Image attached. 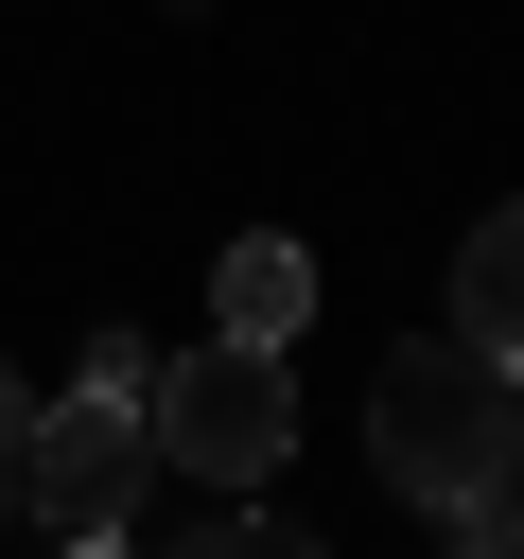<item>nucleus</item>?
Listing matches in <instances>:
<instances>
[{
  "mask_svg": "<svg viewBox=\"0 0 524 559\" xmlns=\"http://www.w3.org/2000/svg\"><path fill=\"white\" fill-rule=\"evenodd\" d=\"M52 559H122V524H87V542H52Z\"/></svg>",
  "mask_w": 524,
  "mask_h": 559,
  "instance_id": "nucleus-9",
  "label": "nucleus"
},
{
  "mask_svg": "<svg viewBox=\"0 0 524 559\" xmlns=\"http://www.w3.org/2000/svg\"><path fill=\"white\" fill-rule=\"evenodd\" d=\"M454 559H524V472H507V489H472V507H454Z\"/></svg>",
  "mask_w": 524,
  "mask_h": 559,
  "instance_id": "nucleus-7",
  "label": "nucleus"
},
{
  "mask_svg": "<svg viewBox=\"0 0 524 559\" xmlns=\"http://www.w3.org/2000/svg\"><path fill=\"white\" fill-rule=\"evenodd\" d=\"M210 297H227V332H245V349H297V314H314V262H297L279 227H245V245L210 262Z\"/></svg>",
  "mask_w": 524,
  "mask_h": 559,
  "instance_id": "nucleus-5",
  "label": "nucleus"
},
{
  "mask_svg": "<svg viewBox=\"0 0 524 559\" xmlns=\"http://www.w3.org/2000/svg\"><path fill=\"white\" fill-rule=\"evenodd\" d=\"M454 349H489V367L524 384V210H489V227L454 245Z\"/></svg>",
  "mask_w": 524,
  "mask_h": 559,
  "instance_id": "nucleus-4",
  "label": "nucleus"
},
{
  "mask_svg": "<svg viewBox=\"0 0 524 559\" xmlns=\"http://www.w3.org/2000/svg\"><path fill=\"white\" fill-rule=\"evenodd\" d=\"M175 559H332V542H314V524H279V507H227V524H192Z\"/></svg>",
  "mask_w": 524,
  "mask_h": 559,
  "instance_id": "nucleus-6",
  "label": "nucleus"
},
{
  "mask_svg": "<svg viewBox=\"0 0 524 559\" xmlns=\"http://www.w3.org/2000/svg\"><path fill=\"white\" fill-rule=\"evenodd\" d=\"M140 437H157L175 472H227V489H262V472L297 454V367H279V349H245V332H210V349L140 367Z\"/></svg>",
  "mask_w": 524,
  "mask_h": 559,
  "instance_id": "nucleus-3",
  "label": "nucleus"
},
{
  "mask_svg": "<svg viewBox=\"0 0 524 559\" xmlns=\"http://www.w3.org/2000/svg\"><path fill=\"white\" fill-rule=\"evenodd\" d=\"M140 472H157V437H140V349L105 332V349H87V384H70L52 419H17V472H0V489H17L52 542H87V524H122V507H140Z\"/></svg>",
  "mask_w": 524,
  "mask_h": 559,
  "instance_id": "nucleus-2",
  "label": "nucleus"
},
{
  "mask_svg": "<svg viewBox=\"0 0 524 559\" xmlns=\"http://www.w3.org/2000/svg\"><path fill=\"white\" fill-rule=\"evenodd\" d=\"M367 454H384V489L472 507V489H507V472H524V384H507L489 349L419 332V349H384V367H367Z\"/></svg>",
  "mask_w": 524,
  "mask_h": 559,
  "instance_id": "nucleus-1",
  "label": "nucleus"
},
{
  "mask_svg": "<svg viewBox=\"0 0 524 559\" xmlns=\"http://www.w3.org/2000/svg\"><path fill=\"white\" fill-rule=\"evenodd\" d=\"M17 419H35V402H17V367H0V472H17Z\"/></svg>",
  "mask_w": 524,
  "mask_h": 559,
  "instance_id": "nucleus-8",
  "label": "nucleus"
}]
</instances>
